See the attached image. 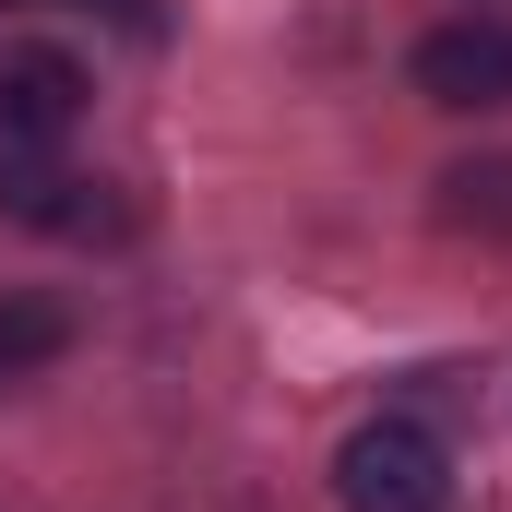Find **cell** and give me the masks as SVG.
<instances>
[{
    "instance_id": "1",
    "label": "cell",
    "mask_w": 512,
    "mask_h": 512,
    "mask_svg": "<svg viewBox=\"0 0 512 512\" xmlns=\"http://www.w3.org/2000/svg\"><path fill=\"white\" fill-rule=\"evenodd\" d=\"M334 501L346 512H441L453 501V453H441L417 417H370V429L334 453Z\"/></svg>"
},
{
    "instance_id": "2",
    "label": "cell",
    "mask_w": 512,
    "mask_h": 512,
    "mask_svg": "<svg viewBox=\"0 0 512 512\" xmlns=\"http://www.w3.org/2000/svg\"><path fill=\"white\" fill-rule=\"evenodd\" d=\"M0 215H12V227H48V239H108V227H120L108 179L48 167V143H0Z\"/></svg>"
},
{
    "instance_id": "3",
    "label": "cell",
    "mask_w": 512,
    "mask_h": 512,
    "mask_svg": "<svg viewBox=\"0 0 512 512\" xmlns=\"http://www.w3.org/2000/svg\"><path fill=\"white\" fill-rule=\"evenodd\" d=\"M417 96L429 108H512V24H489V12L429 24L417 36Z\"/></svg>"
},
{
    "instance_id": "4",
    "label": "cell",
    "mask_w": 512,
    "mask_h": 512,
    "mask_svg": "<svg viewBox=\"0 0 512 512\" xmlns=\"http://www.w3.org/2000/svg\"><path fill=\"white\" fill-rule=\"evenodd\" d=\"M84 120V60L72 48H0V143H60Z\"/></svg>"
},
{
    "instance_id": "5",
    "label": "cell",
    "mask_w": 512,
    "mask_h": 512,
    "mask_svg": "<svg viewBox=\"0 0 512 512\" xmlns=\"http://www.w3.org/2000/svg\"><path fill=\"white\" fill-rule=\"evenodd\" d=\"M60 346H72V310L36 298V286H12V298H0V382H36Z\"/></svg>"
},
{
    "instance_id": "6",
    "label": "cell",
    "mask_w": 512,
    "mask_h": 512,
    "mask_svg": "<svg viewBox=\"0 0 512 512\" xmlns=\"http://www.w3.org/2000/svg\"><path fill=\"white\" fill-rule=\"evenodd\" d=\"M441 227H465V239H512V155H465V167L441 179Z\"/></svg>"
}]
</instances>
